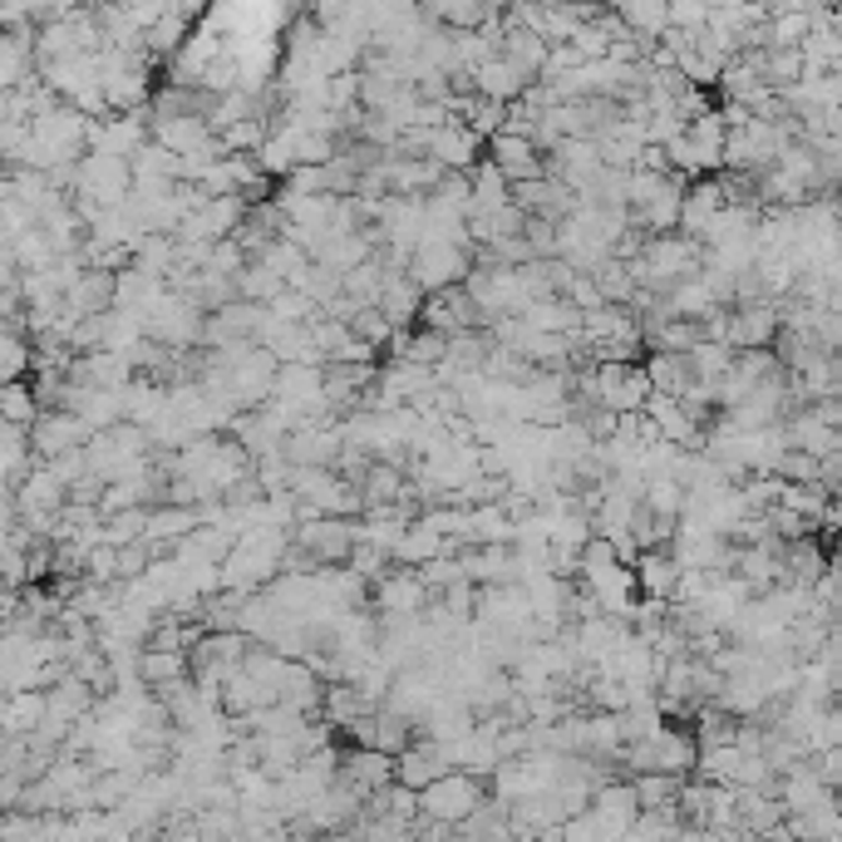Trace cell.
Wrapping results in <instances>:
<instances>
[{"label": "cell", "instance_id": "obj_3", "mask_svg": "<svg viewBox=\"0 0 842 842\" xmlns=\"http://www.w3.org/2000/svg\"><path fill=\"white\" fill-rule=\"evenodd\" d=\"M444 759H448L444 749H409L405 759H399V783H409V788L424 793L429 783L438 779V773H448V769H444Z\"/></svg>", "mask_w": 842, "mask_h": 842}, {"label": "cell", "instance_id": "obj_1", "mask_svg": "<svg viewBox=\"0 0 842 842\" xmlns=\"http://www.w3.org/2000/svg\"><path fill=\"white\" fill-rule=\"evenodd\" d=\"M419 808L434 812L438 822H458L464 812L483 808V788H478L468 773H438V779L419 793Z\"/></svg>", "mask_w": 842, "mask_h": 842}, {"label": "cell", "instance_id": "obj_2", "mask_svg": "<svg viewBox=\"0 0 842 842\" xmlns=\"http://www.w3.org/2000/svg\"><path fill=\"white\" fill-rule=\"evenodd\" d=\"M84 438H90V424H84L80 409H74V414H50L35 424V448H40V454H70V448H80Z\"/></svg>", "mask_w": 842, "mask_h": 842}, {"label": "cell", "instance_id": "obj_4", "mask_svg": "<svg viewBox=\"0 0 842 842\" xmlns=\"http://www.w3.org/2000/svg\"><path fill=\"white\" fill-rule=\"evenodd\" d=\"M365 498H370V503H395V498H399V473H395V468H389V464H375V468H370Z\"/></svg>", "mask_w": 842, "mask_h": 842}]
</instances>
